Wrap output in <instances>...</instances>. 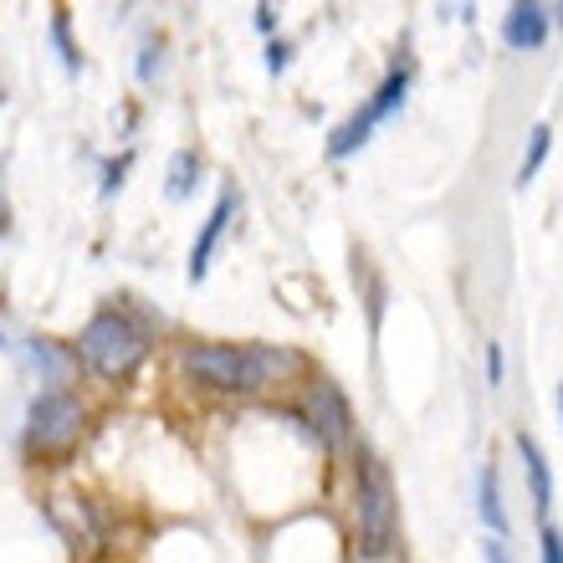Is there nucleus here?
Listing matches in <instances>:
<instances>
[{
  "label": "nucleus",
  "instance_id": "nucleus-1",
  "mask_svg": "<svg viewBox=\"0 0 563 563\" xmlns=\"http://www.w3.org/2000/svg\"><path fill=\"white\" fill-rule=\"evenodd\" d=\"M179 374L185 385L206 395H231V400H256L267 389H287L312 374V358L292 343H216L195 339L179 349Z\"/></svg>",
  "mask_w": 563,
  "mask_h": 563
},
{
  "label": "nucleus",
  "instance_id": "nucleus-2",
  "mask_svg": "<svg viewBox=\"0 0 563 563\" xmlns=\"http://www.w3.org/2000/svg\"><path fill=\"white\" fill-rule=\"evenodd\" d=\"M73 354L88 374H98L103 385H129L154 354V328L139 318L134 308H98L88 323L77 328Z\"/></svg>",
  "mask_w": 563,
  "mask_h": 563
},
{
  "label": "nucleus",
  "instance_id": "nucleus-3",
  "mask_svg": "<svg viewBox=\"0 0 563 563\" xmlns=\"http://www.w3.org/2000/svg\"><path fill=\"white\" fill-rule=\"evenodd\" d=\"M354 528L364 563H389L400 549V492L374 451L354 456Z\"/></svg>",
  "mask_w": 563,
  "mask_h": 563
},
{
  "label": "nucleus",
  "instance_id": "nucleus-4",
  "mask_svg": "<svg viewBox=\"0 0 563 563\" xmlns=\"http://www.w3.org/2000/svg\"><path fill=\"white\" fill-rule=\"evenodd\" d=\"M88 435V405L73 389H42L26 405V426H21V445L36 461H67L77 441Z\"/></svg>",
  "mask_w": 563,
  "mask_h": 563
},
{
  "label": "nucleus",
  "instance_id": "nucleus-5",
  "mask_svg": "<svg viewBox=\"0 0 563 563\" xmlns=\"http://www.w3.org/2000/svg\"><path fill=\"white\" fill-rule=\"evenodd\" d=\"M410 88H416V62H410V52H400V57L389 62V73H385V82L369 92V103L358 108L354 119H343L333 134H328V144H323V154L333 164H343V159H354L358 148L369 144V134L379 129V123H389L395 113L405 108V98H410Z\"/></svg>",
  "mask_w": 563,
  "mask_h": 563
},
{
  "label": "nucleus",
  "instance_id": "nucleus-6",
  "mask_svg": "<svg viewBox=\"0 0 563 563\" xmlns=\"http://www.w3.org/2000/svg\"><path fill=\"white\" fill-rule=\"evenodd\" d=\"M297 420L308 426V435L323 445L328 456H343V451H358V420H354V405L343 395L328 374H312L308 379V395L297 405Z\"/></svg>",
  "mask_w": 563,
  "mask_h": 563
},
{
  "label": "nucleus",
  "instance_id": "nucleus-7",
  "mask_svg": "<svg viewBox=\"0 0 563 563\" xmlns=\"http://www.w3.org/2000/svg\"><path fill=\"white\" fill-rule=\"evenodd\" d=\"M241 216V190L236 185H225L221 195H216V206H210V216L200 221V231H195V246H190V267H185V277L200 287V282L210 277V262H216V252H221L225 231H231V221Z\"/></svg>",
  "mask_w": 563,
  "mask_h": 563
},
{
  "label": "nucleus",
  "instance_id": "nucleus-8",
  "mask_svg": "<svg viewBox=\"0 0 563 563\" xmlns=\"http://www.w3.org/2000/svg\"><path fill=\"white\" fill-rule=\"evenodd\" d=\"M549 31H553V15L543 0H518V5L503 15V42L512 46V52H538V46L549 42Z\"/></svg>",
  "mask_w": 563,
  "mask_h": 563
},
{
  "label": "nucleus",
  "instance_id": "nucleus-9",
  "mask_svg": "<svg viewBox=\"0 0 563 563\" xmlns=\"http://www.w3.org/2000/svg\"><path fill=\"white\" fill-rule=\"evenodd\" d=\"M476 518L487 528V538H507V497H503V472H497V461H482V472H476Z\"/></svg>",
  "mask_w": 563,
  "mask_h": 563
},
{
  "label": "nucleus",
  "instance_id": "nucleus-10",
  "mask_svg": "<svg viewBox=\"0 0 563 563\" xmlns=\"http://www.w3.org/2000/svg\"><path fill=\"white\" fill-rule=\"evenodd\" d=\"M26 358H31V369L42 374L46 389H67V379L77 369L73 343H57V339H26Z\"/></svg>",
  "mask_w": 563,
  "mask_h": 563
},
{
  "label": "nucleus",
  "instance_id": "nucleus-11",
  "mask_svg": "<svg viewBox=\"0 0 563 563\" xmlns=\"http://www.w3.org/2000/svg\"><path fill=\"white\" fill-rule=\"evenodd\" d=\"M518 456H522V476H528V492H533V512L549 522L553 512V472H549V456H543V445L518 430Z\"/></svg>",
  "mask_w": 563,
  "mask_h": 563
},
{
  "label": "nucleus",
  "instance_id": "nucleus-12",
  "mask_svg": "<svg viewBox=\"0 0 563 563\" xmlns=\"http://www.w3.org/2000/svg\"><path fill=\"white\" fill-rule=\"evenodd\" d=\"M200 175H206L200 148H179L175 159H169V169H164V195H169V200H190L195 185H200Z\"/></svg>",
  "mask_w": 563,
  "mask_h": 563
},
{
  "label": "nucleus",
  "instance_id": "nucleus-13",
  "mask_svg": "<svg viewBox=\"0 0 563 563\" xmlns=\"http://www.w3.org/2000/svg\"><path fill=\"white\" fill-rule=\"evenodd\" d=\"M549 148H553V129H549V123H533L528 148H522V164H518V190H528V185L538 179V169L549 164Z\"/></svg>",
  "mask_w": 563,
  "mask_h": 563
},
{
  "label": "nucleus",
  "instance_id": "nucleus-14",
  "mask_svg": "<svg viewBox=\"0 0 563 563\" xmlns=\"http://www.w3.org/2000/svg\"><path fill=\"white\" fill-rule=\"evenodd\" d=\"M52 46H57V62H62V73L67 77H77L82 73V52H77V42H73V15L62 11H52Z\"/></svg>",
  "mask_w": 563,
  "mask_h": 563
},
{
  "label": "nucleus",
  "instance_id": "nucleus-15",
  "mask_svg": "<svg viewBox=\"0 0 563 563\" xmlns=\"http://www.w3.org/2000/svg\"><path fill=\"white\" fill-rule=\"evenodd\" d=\"M129 169H134V148H123L119 159H108V164H103V185H98V195H103V200H113V195L123 190Z\"/></svg>",
  "mask_w": 563,
  "mask_h": 563
},
{
  "label": "nucleus",
  "instance_id": "nucleus-16",
  "mask_svg": "<svg viewBox=\"0 0 563 563\" xmlns=\"http://www.w3.org/2000/svg\"><path fill=\"white\" fill-rule=\"evenodd\" d=\"M538 553H543V563H563V533L553 528V522H543V533H538Z\"/></svg>",
  "mask_w": 563,
  "mask_h": 563
},
{
  "label": "nucleus",
  "instance_id": "nucleus-17",
  "mask_svg": "<svg viewBox=\"0 0 563 563\" xmlns=\"http://www.w3.org/2000/svg\"><path fill=\"white\" fill-rule=\"evenodd\" d=\"M507 379V354H503V343H487V389H503Z\"/></svg>",
  "mask_w": 563,
  "mask_h": 563
},
{
  "label": "nucleus",
  "instance_id": "nucleus-18",
  "mask_svg": "<svg viewBox=\"0 0 563 563\" xmlns=\"http://www.w3.org/2000/svg\"><path fill=\"white\" fill-rule=\"evenodd\" d=\"M159 42H154V36H148L144 42V52H139V82H154V77H159Z\"/></svg>",
  "mask_w": 563,
  "mask_h": 563
},
{
  "label": "nucleus",
  "instance_id": "nucleus-19",
  "mask_svg": "<svg viewBox=\"0 0 563 563\" xmlns=\"http://www.w3.org/2000/svg\"><path fill=\"white\" fill-rule=\"evenodd\" d=\"M297 57V46L292 42H267V73H287Z\"/></svg>",
  "mask_w": 563,
  "mask_h": 563
},
{
  "label": "nucleus",
  "instance_id": "nucleus-20",
  "mask_svg": "<svg viewBox=\"0 0 563 563\" xmlns=\"http://www.w3.org/2000/svg\"><path fill=\"white\" fill-rule=\"evenodd\" d=\"M482 563H512V549H507V538H487V543H482Z\"/></svg>",
  "mask_w": 563,
  "mask_h": 563
},
{
  "label": "nucleus",
  "instance_id": "nucleus-21",
  "mask_svg": "<svg viewBox=\"0 0 563 563\" xmlns=\"http://www.w3.org/2000/svg\"><path fill=\"white\" fill-rule=\"evenodd\" d=\"M256 31H277V11H272V5H256Z\"/></svg>",
  "mask_w": 563,
  "mask_h": 563
},
{
  "label": "nucleus",
  "instance_id": "nucleus-22",
  "mask_svg": "<svg viewBox=\"0 0 563 563\" xmlns=\"http://www.w3.org/2000/svg\"><path fill=\"white\" fill-rule=\"evenodd\" d=\"M549 15H553V26H563V5H549Z\"/></svg>",
  "mask_w": 563,
  "mask_h": 563
},
{
  "label": "nucleus",
  "instance_id": "nucleus-23",
  "mask_svg": "<svg viewBox=\"0 0 563 563\" xmlns=\"http://www.w3.org/2000/svg\"><path fill=\"white\" fill-rule=\"evenodd\" d=\"M5 349H11V343H5V328H0V354H5Z\"/></svg>",
  "mask_w": 563,
  "mask_h": 563
},
{
  "label": "nucleus",
  "instance_id": "nucleus-24",
  "mask_svg": "<svg viewBox=\"0 0 563 563\" xmlns=\"http://www.w3.org/2000/svg\"><path fill=\"white\" fill-rule=\"evenodd\" d=\"M559 416H563V385H559Z\"/></svg>",
  "mask_w": 563,
  "mask_h": 563
},
{
  "label": "nucleus",
  "instance_id": "nucleus-25",
  "mask_svg": "<svg viewBox=\"0 0 563 563\" xmlns=\"http://www.w3.org/2000/svg\"><path fill=\"white\" fill-rule=\"evenodd\" d=\"M0 175H5V154H0Z\"/></svg>",
  "mask_w": 563,
  "mask_h": 563
}]
</instances>
